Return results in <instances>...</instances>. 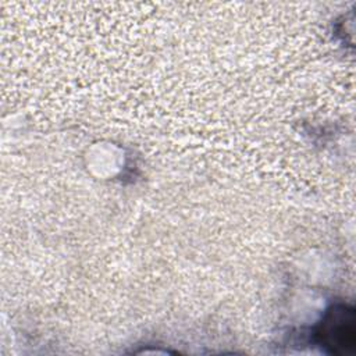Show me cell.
I'll return each mask as SVG.
<instances>
[{
    "label": "cell",
    "mask_w": 356,
    "mask_h": 356,
    "mask_svg": "<svg viewBox=\"0 0 356 356\" xmlns=\"http://www.w3.org/2000/svg\"><path fill=\"white\" fill-rule=\"evenodd\" d=\"M355 312L348 306L331 307L318 327L317 338L321 346L331 353L342 355L349 352L356 339Z\"/></svg>",
    "instance_id": "cell-1"
}]
</instances>
